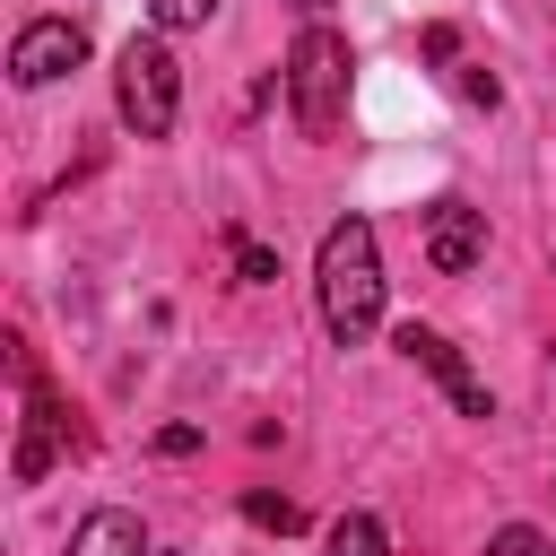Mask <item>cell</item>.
<instances>
[{"mask_svg":"<svg viewBox=\"0 0 556 556\" xmlns=\"http://www.w3.org/2000/svg\"><path fill=\"white\" fill-rule=\"evenodd\" d=\"M313 295H321V330L339 348H365L382 330V252H374V226L365 217H339L321 235V261H313Z\"/></svg>","mask_w":556,"mask_h":556,"instance_id":"cell-1","label":"cell"},{"mask_svg":"<svg viewBox=\"0 0 556 556\" xmlns=\"http://www.w3.org/2000/svg\"><path fill=\"white\" fill-rule=\"evenodd\" d=\"M348 35H330V26H304L295 35V52H287V96H295V130L304 139H330L339 130V113H348Z\"/></svg>","mask_w":556,"mask_h":556,"instance_id":"cell-2","label":"cell"},{"mask_svg":"<svg viewBox=\"0 0 556 556\" xmlns=\"http://www.w3.org/2000/svg\"><path fill=\"white\" fill-rule=\"evenodd\" d=\"M113 96H122V122H130L139 139H165V130H174V113H182V78H174L165 35H130V43H122Z\"/></svg>","mask_w":556,"mask_h":556,"instance_id":"cell-3","label":"cell"},{"mask_svg":"<svg viewBox=\"0 0 556 556\" xmlns=\"http://www.w3.org/2000/svg\"><path fill=\"white\" fill-rule=\"evenodd\" d=\"M87 61V26H70V17H35V26H17V43H9V78L17 87H52V78H70Z\"/></svg>","mask_w":556,"mask_h":556,"instance_id":"cell-4","label":"cell"},{"mask_svg":"<svg viewBox=\"0 0 556 556\" xmlns=\"http://www.w3.org/2000/svg\"><path fill=\"white\" fill-rule=\"evenodd\" d=\"M400 356H408V365H426V374H434V382H443V391H452V400H460L469 417H495L486 382H478V374L460 365V348H452L443 330H426V321H400Z\"/></svg>","mask_w":556,"mask_h":556,"instance_id":"cell-5","label":"cell"},{"mask_svg":"<svg viewBox=\"0 0 556 556\" xmlns=\"http://www.w3.org/2000/svg\"><path fill=\"white\" fill-rule=\"evenodd\" d=\"M478 252H486V208L434 200V217H426V261H434L443 278H460V269H478Z\"/></svg>","mask_w":556,"mask_h":556,"instance_id":"cell-6","label":"cell"},{"mask_svg":"<svg viewBox=\"0 0 556 556\" xmlns=\"http://www.w3.org/2000/svg\"><path fill=\"white\" fill-rule=\"evenodd\" d=\"M70 556H148V530H139V513H122V504H96V513L78 521Z\"/></svg>","mask_w":556,"mask_h":556,"instance_id":"cell-7","label":"cell"},{"mask_svg":"<svg viewBox=\"0 0 556 556\" xmlns=\"http://www.w3.org/2000/svg\"><path fill=\"white\" fill-rule=\"evenodd\" d=\"M52 443H61V408H52V391H35V408H26V434H17V486H35L43 469H52Z\"/></svg>","mask_w":556,"mask_h":556,"instance_id":"cell-8","label":"cell"},{"mask_svg":"<svg viewBox=\"0 0 556 556\" xmlns=\"http://www.w3.org/2000/svg\"><path fill=\"white\" fill-rule=\"evenodd\" d=\"M330 556H391V539H382L374 513H339L330 521Z\"/></svg>","mask_w":556,"mask_h":556,"instance_id":"cell-9","label":"cell"},{"mask_svg":"<svg viewBox=\"0 0 556 556\" xmlns=\"http://www.w3.org/2000/svg\"><path fill=\"white\" fill-rule=\"evenodd\" d=\"M243 521H252V530H278V539H295V530H304V504H287V495H261V486H252V495H243Z\"/></svg>","mask_w":556,"mask_h":556,"instance_id":"cell-10","label":"cell"},{"mask_svg":"<svg viewBox=\"0 0 556 556\" xmlns=\"http://www.w3.org/2000/svg\"><path fill=\"white\" fill-rule=\"evenodd\" d=\"M208 9H217V0H148V17H156V35H182V26H208Z\"/></svg>","mask_w":556,"mask_h":556,"instance_id":"cell-11","label":"cell"},{"mask_svg":"<svg viewBox=\"0 0 556 556\" xmlns=\"http://www.w3.org/2000/svg\"><path fill=\"white\" fill-rule=\"evenodd\" d=\"M486 556H556V547H547L530 521H513V530H495V539H486Z\"/></svg>","mask_w":556,"mask_h":556,"instance_id":"cell-12","label":"cell"},{"mask_svg":"<svg viewBox=\"0 0 556 556\" xmlns=\"http://www.w3.org/2000/svg\"><path fill=\"white\" fill-rule=\"evenodd\" d=\"M235 269H243V278H252V287H269V278H278V261H269V252H261V243H235Z\"/></svg>","mask_w":556,"mask_h":556,"instance_id":"cell-13","label":"cell"},{"mask_svg":"<svg viewBox=\"0 0 556 556\" xmlns=\"http://www.w3.org/2000/svg\"><path fill=\"white\" fill-rule=\"evenodd\" d=\"M156 452H174V460H182V452H200V426H165V434H156Z\"/></svg>","mask_w":556,"mask_h":556,"instance_id":"cell-14","label":"cell"},{"mask_svg":"<svg viewBox=\"0 0 556 556\" xmlns=\"http://www.w3.org/2000/svg\"><path fill=\"white\" fill-rule=\"evenodd\" d=\"M295 9H321V0H295Z\"/></svg>","mask_w":556,"mask_h":556,"instance_id":"cell-15","label":"cell"}]
</instances>
